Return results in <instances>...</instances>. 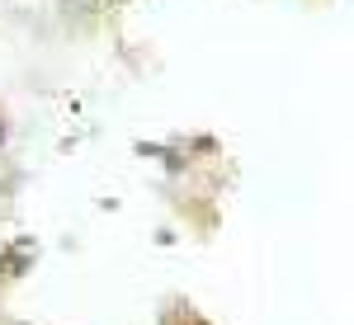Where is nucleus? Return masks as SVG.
<instances>
[{
  "label": "nucleus",
  "instance_id": "f257e3e1",
  "mask_svg": "<svg viewBox=\"0 0 354 325\" xmlns=\"http://www.w3.org/2000/svg\"><path fill=\"white\" fill-rule=\"evenodd\" d=\"M33 255H38V245H33V241H15V245H10V255L0 259V273H5V278H15Z\"/></svg>",
  "mask_w": 354,
  "mask_h": 325
},
{
  "label": "nucleus",
  "instance_id": "f03ea898",
  "mask_svg": "<svg viewBox=\"0 0 354 325\" xmlns=\"http://www.w3.org/2000/svg\"><path fill=\"white\" fill-rule=\"evenodd\" d=\"M0 141H5V123H0Z\"/></svg>",
  "mask_w": 354,
  "mask_h": 325
}]
</instances>
